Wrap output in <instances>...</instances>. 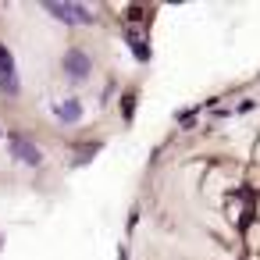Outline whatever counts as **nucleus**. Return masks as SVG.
I'll return each instance as SVG.
<instances>
[{"instance_id": "5", "label": "nucleus", "mask_w": 260, "mask_h": 260, "mask_svg": "<svg viewBox=\"0 0 260 260\" xmlns=\"http://www.w3.org/2000/svg\"><path fill=\"white\" fill-rule=\"evenodd\" d=\"M125 40H128V47H132V54H136L139 61H150V47H146V40H143V36H136V32L128 29V32H125Z\"/></svg>"}, {"instance_id": "4", "label": "nucleus", "mask_w": 260, "mask_h": 260, "mask_svg": "<svg viewBox=\"0 0 260 260\" xmlns=\"http://www.w3.org/2000/svg\"><path fill=\"white\" fill-rule=\"evenodd\" d=\"M54 118H57L61 125H75V121L82 118V104L72 96V100H64V104H57V107H54Z\"/></svg>"}, {"instance_id": "2", "label": "nucleus", "mask_w": 260, "mask_h": 260, "mask_svg": "<svg viewBox=\"0 0 260 260\" xmlns=\"http://www.w3.org/2000/svg\"><path fill=\"white\" fill-rule=\"evenodd\" d=\"M43 11L64 25H93V11L86 4H57L54 0V4H43Z\"/></svg>"}, {"instance_id": "3", "label": "nucleus", "mask_w": 260, "mask_h": 260, "mask_svg": "<svg viewBox=\"0 0 260 260\" xmlns=\"http://www.w3.org/2000/svg\"><path fill=\"white\" fill-rule=\"evenodd\" d=\"M8 146H11V157H15V160H22V164H29V168H40V164H43V150H40V146H36L29 136L11 132Z\"/></svg>"}, {"instance_id": "6", "label": "nucleus", "mask_w": 260, "mask_h": 260, "mask_svg": "<svg viewBox=\"0 0 260 260\" xmlns=\"http://www.w3.org/2000/svg\"><path fill=\"white\" fill-rule=\"evenodd\" d=\"M15 75V57H11V50L0 43V79H11Z\"/></svg>"}, {"instance_id": "9", "label": "nucleus", "mask_w": 260, "mask_h": 260, "mask_svg": "<svg viewBox=\"0 0 260 260\" xmlns=\"http://www.w3.org/2000/svg\"><path fill=\"white\" fill-rule=\"evenodd\" d=\"M253 107H256V104H253V100H242V104H239V107H235V111H239V114H246V111H253Z\"/></svg>"}, {"instance_id": "11", "label": "nucleus", "mask_w": 260, "mask_h": 260, "mask_svg": "<svg viewBox=\"0 0 260 260\" xmlns=\"http://www.w3.org/2000/svg\"><path fill=\"white\" fill-rule=\"evenodd\" d=\"M0 242H4V239H0Z\"/></svg>"}, {"instance_id": "1", "label": "nucleus", "mask_w": 260, "mask_h": 260, "mask_svg": "<svg viewBox=\"0 0 260 260\" xmlns=\"http://www.w3.org/2000/svg\"><path fill=\"white\" fill-rule=\"evenodd\" d=\"M61 68H64V79L68 82H86L89 75H93V57H89V50H82V47H68L64 50V57H61Z\"/></svg>"}, {"instance_id": "10", "label": "nucleus", "mask_w": 260, "mask_h": 260, "mask_svg": "<svg viewBox=\"0 0 260 260\" xmlns=\"http://www.w3.org/2000/svg\"><path fill=\"white\" fill-rule=\"evenodd\" d=\"M118 260H128V249H121V253H118Z\"/></svg>"}, {"instance_id": "7", "label": "nucleus", "mask_w": 260, "mask_h": 260, "mask_svg": "<svg viewBox=\"0 0 260 260\" xmlns=\"http://www.w3.org/2000/svg\"><path fill=\"white\" fill-rule=\"evenodd\" d=\"M132 111H136V89H128V93L121 96V114H125V125L132 121Z\"/></svg>"}, {"instance_id": "8", "label": "nucleus", "mask_w": 260, "mask_h": 260, "mask_svg": "<svg viewBox=\"0 0 260 260\" xmlns=\"http://www.w3.org/2000/svg\"><path fill=\"white\" fill-rule=\"evenodd\" d=\"M0 93H8V96H18V93H22V86H18V75H11V79H0Z\"/></svg>"}]
</instances>
